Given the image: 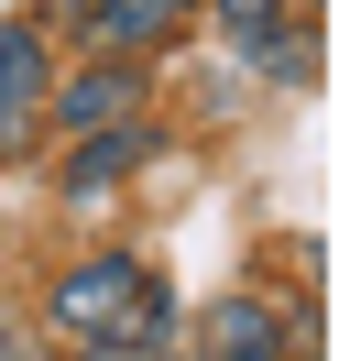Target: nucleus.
<instances>
[{
	"instance_id": "nucleus-1",
	"label": "nucleus",
	"mask_w": 350,
	"mask_h": 361,
	"mask_svg": "<svg viewBox=\"0 0 350 361\" xmlns=\"http://www.w3.org/2000/svg\"><path fill=\"white\" fill-rule=\"evenodd\" d=\"M306 350H318V317L274 307V295H252V285L197 317V361H306Z\"/></svg>"
},
{
	"instance_id": "nucleus-2",
	"label": "nucleus",
	"mask_w": 350,
	"mask_h": 361,
	"mask_svg": "<svg viewBox=\"0 0 350 361\" xmlns=\"http://www.w3.org/2000/svg\"><path fill=\"white\" fill-rule=\"evenodd\" d=\"M44 77H55V23L11 11L0 23V164L44 142Z\"/></svg>"
},
{
	"instance_id": "nucleus-3",
	"label": "nucleus",
	"mask_w": 350,
	"mask_h": 361,
	"mask_svg": "<svg viewBox=\"0 0 350 361\" xmlns=\"http://www.w3.org/2000/svg\"><path fill=\"white\" fill-rule=\"evenodd\" d=\"M143 110V55H88V66H55L44 77V132H99V121H131Z\"/></svg>"
},
{
	"instance_id": "nucleus-4",
	"label": "nucleus",
	"mask_w": 350,
	"mask_h": 361,
	"mask_svg": "<svg viewBox=\"0 0 350 361\" xmlns=\"http://www.w3.org/2000/svg\"><path fill=\"white\" fill-rule=\"evenodd\" d=\"M131 285H143V263H131V252H88V263H66L55 285H44V317H55L66 339H99L109 317L131 307Z\"/></svg>"
},
{
	"instance_id": "nucleus-5",
	"label": "nucleus",
	"mask_w": 350,
	"mask_h": 361,
	"mask_svg": "<svg viewBox=\"0 0 350 361\" xmlns=\"http://www.w3.org/2000/svg\"><path fill=\"white\" fill-rule=\"evenodd\" d=\"M153 142H164V132H153L143 110H131V121H99V132H77V142H66L55 186H66V197H109V186H131V176L153 164Z\"/></svg>"
},
{
	"instance_id": "nucleus-6",
	"label": "nucleus",
	"mask_w": 350,
	"mask_h": 361,
	"mask_svg": "<svg viewBox=\"0 0 350 361\" xmlns=\"http://www.w3.org/2000/svg\"><path fill=\"white\" fill-rule=\"evenodd\" d=\"M186 11H197V0H88L77 23L99 33L109 55H164L175 33H186Z\"/></svg>"
},
{
	"instance_id": "nucleus-7",
	"label": "nucleus",
	"mask_w": 350,
	"mask_h": 361,
	"mask_svg": "<svg viewBox=\"0 0 350 361\" xmlns=\"http://www.w3.org/2000/svg\"><path fill=\"white\" fill-rule=\"evenodd\" d=\"M197 11H219L230 33H252V23H274V11H296V0H197Z\"/></svg>"
},
{
	"instance_id": "nucleus-8",
	"label": "nucleus",
	"mask_w": 350,
	"mask_h": 361,
	"mask_svg": "<svg viewBox=\"0 0 350 361\" xmlns=\"http://www.w3.org/2000/svg\"><path fill=\"white\" fill-rule=\"evenodd\" d=\"M77 361H143V350H131V339H109V329H99V339H77Z\"/></svg>"
},
{
	"instance_id": "nucleus-9",
	"label": "nucleus",
	"mask_w": 350,
	"mask_h": 361,
	"mask_svg": "<svg viewBox=\"0 0 350 361\" xmlns=\"http://www.w3.org/2000/svg\"><path fill=\"white\" fill-rule=\"evenodd\" d=\"M153 361H197V350H186V339H175V350H153Z\"/></svg>"
},
{
	"instance_id": "nucleus-10",
	"label": "nucleus",
	"mask_w": 350,
	"mask_h": 361,
	"mask_svg": "<svg viewBox=\"0 0 350 361\" xmlns=\"http://www.w3.org/2000/svg\"><path fill=\"white\" fill-rule=\"evenodd\" d=\"M0 361H11V329H0Z\"/></svg>"
}]
</instances>
